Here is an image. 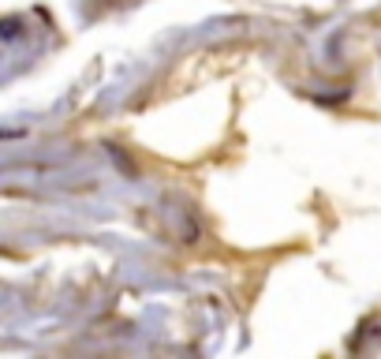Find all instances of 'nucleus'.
<instances>
[{"label": "nucleus", "mask_w": 381, "mask_h": 359, "mask_svg": "<svg viewBox=\"0 0 381 359\" xmlns=\"http://www.w3.org/2000/svg\"><path fill=\"white\" fill-rule=\"evenodd\" d=\"M23 34V19H0V42H15Z\"/></svg>", "instance_id": "nucleus-1"}]
</instances>
